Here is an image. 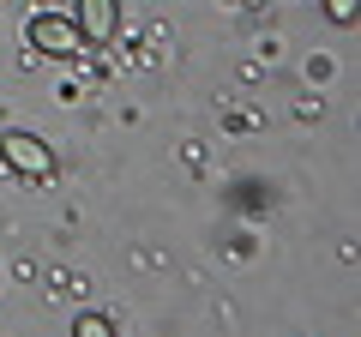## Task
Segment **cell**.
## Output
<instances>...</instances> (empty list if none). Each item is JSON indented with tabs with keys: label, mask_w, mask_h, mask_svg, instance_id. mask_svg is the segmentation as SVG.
<instances>
[{
	"label": "cell",
	"mask_w": 361,
	"mask_h": 337,
	"mask_svg": "<svg viewBox=\"0 0 361 337\" xmlns=\"http://www.w3.org/2000/svg\"><path fill=\"white\" fill-rule=\"evenodd\" d=\"M25 37H30V49L54 54V61H78V54L90 49V42L78 37V25H73V18H61V13H37L25 25Z\"/></svg>",
	"instance_id": "1"
},
{
	"label": "cell",
	"mask_w": 361,
	"mask_h": 337,
	"mask_svg": "<svg viewBox=\"0 0 361 337\" xmlns=\"http://www.w3.org/2000/svg\"><path fill=\"white\" fill-rule=\"evenodd\" d=\"M0 163L13 168V175H25V181H49L54 175V151L37 133H6V139H0Z\"/></svg>",
	"instance_id": "2"
},
{
	"label": "cell",
	"mask_w": 361,
	"mask_h": 337,
	"mask_svg": "<svg viewBox=\"0 0 361 337\" xmlns=\"http://www.w3.org/2000/svg\"><path fill=\"white\" fill-rule=\"evenodd\" d=\"M73 25H78V37H85L90 49H103V42H115V30H121V0H78Z\"/></svg>",
	"instance_id": "3"
},
{
	"label": "cell",
	"mask_w": 361,
	"mask_h": 337,
	"mask_svg": "<svg viewBox=\"0 0 361 337\" xmlns=\"http://www.w3.org/2000/svg\"><path fill=\"white\" fill-rule=\"evenodd\" d=\"M73 331H78V337H109L115 325H109L103 313H78V319H73Z\"/></svg>",
	"instance_id": "4"
},
{
	"label": "cell",
	"mask_w": 361,
	"mask_h": 337,
	"mask_svg": "<svg viewBox=\"0 0 361 337\" xmlns=\"http://www.w3.org/2000/svg\"><path fill=\"white\" fill-rule=\"evenodd\" d=\"M325 13H331L337 25H349V18H355V0H325Z\"/></svg>",
	"instance_id": "5"
}]
</instances>
